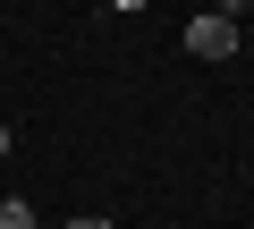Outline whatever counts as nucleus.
Here are the masks:
<instances>
[{"label":"nucleus","mask_w":254,"mask_h":229,"mask_svg":"<svg viewBox=\"0 0 254 229\" xmlns=\"http://www.w3.org/2000/svg\"><path fill=\"white\" fill-rule=\"evenodd\" d=\"M187 51H195V60H229V51H237V17H229V9L187 17Z\"/></svg>","instance_id":"obj_1"},{"label":"nucleus","mask_w":254,"mask_h":229,"mask_svg":"<svg viewBox=\"0 0 254 229\" xmlns=\"http://www.w3.org/2000/svg\"><path fill=\"white\" fill-rule=\"evenodd\" d=\"M0 229H43V221H34V204H26V195H9V204H0Z\"/></svg>","instance_id":"obj_2"},{"label":"nucleus","mask_w":254,"mask_h":229,"mask_svg":"<svg viewBox=\"0 0 254 229\" xmlns=\"http://www.w3.org/2000/svg\"><path fill=\"white\" fill-rule=\"evenodd\" d=\"M68 229H110V221H93V212H76V221H68Z\"/></svg>","instance_id":"obj_3"}]
</instances>
